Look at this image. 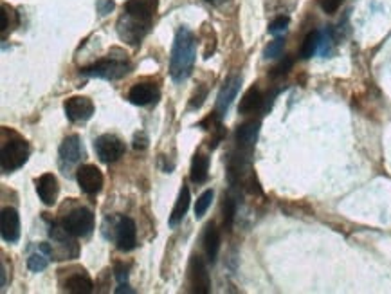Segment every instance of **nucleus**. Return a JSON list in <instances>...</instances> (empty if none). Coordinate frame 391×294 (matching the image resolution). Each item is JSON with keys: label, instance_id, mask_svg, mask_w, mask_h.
Instances as JSON below:
<instances>
[{"label": "nucleus", "instance_id": "obj_7", "mask_svg": "<svg viewBox=\"0 0 391 294\" xmlns=\"http://www.w3.org/2000/svg\"><path fill=\"white\" fill-rule=\"evenodd\" d=\"M190 283H192L193 293L197 294H208L211 290L208 267L200 257H193L192 264H190Z\"/></svg>", "mask_w": 391, "mask_h": 294}, {"label": "nucleus", "instance_id": "obj_12", "mask_svg": "<svg viewBox=\"0 0 391 294\" xmlns=\"http://www.w3.org/2000/svg\"><path fill=\"white\" fill-rule=\"evenodd\" d=\"M157 11V0H128L127 15L134 20L150 27L154 15Z\"/></svg>", "mask_w": 391, "mask_h": 294}, {"label": "nucleus", "instance_id": "obj_16", "mask_svg": "<svg viewBox=\"0 0 391 294\" xmlns=\"http://www.w3.org/2000/svg\"><path fill=\"white\" fill-rule=\"evenodd\" d=\"M240 82H242V80L238 78V76H235V78L228 80V83L222 87L221 94H218V99H216V112H215V114H218L222 118V116L228 112V109H229V105L232 103V99L237 98L238 89H240Z\"/></svg>", "mask_w": 391, "mask_h": 294}, {"label": "nucleus", "instance_id": "obj_11", "mask_svg": "<svg viewBox=\"0 0 391 294\" xmlns=\"http://www.w3.org/2000/svg\"><path fill=\"white\" fill-rule=\"evenodd\" d=\"M148 29H150L148 25H144V24H141V22L134 20V18L128 17V15L121 17V20H119V24H118L119 37H121L123 40L128 42V44H132V45L141 44L143 37L148 33Z\"/></svg>", "mask_w": 391, "mask_h": 294}, {"label": "nucleus", "instance_id": "obj_20", "mask_svg": "<svg viewBox=\"0 0 391 294\" xmlns=\"http://www.w3.org/2000/svg\"><path fill=\"white\" fill-rule=\"evenodd\" d=\"M261 103H263V96H261L260 89H258V87H251V89L242 96L240 112L242 114H253V112H256L258 109H260Z\"/></svg>", "mask_w": 391, "mask_h": 294}, {"label": "nucleus", "instance_id": "obj_15", "mask_svg": "<svg viewBox=\"0 0 391 294\" xmlns=\"http://www.w3.org/2000/svg\"><path fill=\"white\" fill-rule=\"evenodd\" d=\"M128 99L139 106L151 105L159 99V89L154 83H137L128 92Z\"/></svg>", "mask_w": 391, "mask_h": 294}, {"label": "nucleus", "instance_id": "obj_23", "mask_svg": "<svg viewBox=\"0 0 391 294\" xmlns=\"http://www.w3.org/2000/svg\"><path fill=\"white\" fill-rule=\"evenodd\" d=\"M319 44H321V33H319V31H312V33H309L302 44L299 56H302L303 60L312 58L319 51Z\"/></svg>", "mask_w": 391, "mask_h": 294}, {"label": "nucleus", "instance_id": "obj_28", "mask_svg": "<svg viewBox=\"0 0 391 294\" xmlns=\"http://www.w3.org/2000/svg\"><path fill=\"white\" fill-rule=\"evenodd\" d=\"M235 212H237V204H235V200H232V199L225 200V202H224V226L228 229L232 226Z\"/></svg>", "mask_w": 391, "mask_h": 294}, {"label": "nucleus", "instance_id": "obj_18", "mask_svg": "<svg viewBox=\"0 0 391 294\" xmlns=\"http://www.w3.org/2000/svg\"><path fill=\"white\" fill-rule=\"evenodd\" d=\"M204 250L209 262H215L216 257H218V251H221V231L216 229L215 224H209L208 228H206Z\"/></svg>", "mask_w": 391, "mask_h": 294}, {"label": "nucleus", "instance_id": "obj_21", "mask_svg": "<svg viewBox=\"0 0 391 294\" xmlns=\"http://www.w3.org/2000/svg\"><path fill=\"white\" fill-rule=\"evenodd\" d=\"M190 200H192V197H190V190L184 186L179 193V199H177V202H175V208H173V212H171V216H170L171 228H175V226L182 221L184 215H186V212H187V208H190Z\"/></svg>", "mask_w": 391, "mask_h": 294}, {"label": "nucleus", "instance_id": "obj_9", "mask_svg": "<svg viewBox=\"0 0 391 294\" xmlns=\"http://www.w3.org/2000/svg\"><path fill=\"white\" fill-rule=\"evenodd\" d=\"M77 184L87 195H96L103 188V173L99 172L98 166L94 164H85L77 170L76 173Z\"/></svg>", "mask_w": 391, "mask_h": 294}, {"label": "nucleus", "instance_id": "obj_32", "mask_svg": "<svg viewBox=\"0 0 391 294\" xmlns=\"http://www.w3.org/2000/svg\"><path fill=\"white\" fill-rule=\"evenodd\" d=\"M204 98H206V89H202L199 92V94L193 96V102H192V109H199L202 103H204Z\"/></svg>", "mask_w": 391, "mask_h": 294}, {"label": "nucleus", "instance_id": "obj_35", "mask_svg": "<svg viewBox=\"0 0 391 294\" xmlns=\"http://www.w3.org/2000/svg\"><path fill=\"white\" fill-rule=\"evenodd\" d=\"M206 2H216V0H206Z\"/></svg>", "mask_w": 391, "mask_h": 294}, {"label": "nucleus", "instance_id": "obj_25", "mask_svg": "<svg viewBox=\"0 0 391 294\" xmlns=\"http://www.w3.org/2000/svg\"><path fill=\"white\" fill-rule=\"evenodd\" d=\"M289 22H290L289 17L274 18L269 25V33L274 35V37H280V35H283L287 31V27H289Z\"/></svg>", "mask_w": 391, "mask_h": 294}, {"label": "nucleus", "instance_id": "obj_30", "mask_svg": "<svg viewBox=\"0 0 391 294\" xmlns=\"http://www.w3.org/2000/svg\"><path fill=\"white\" fill-rule=\"evenodd\" d=\"M342 2H345V0H321L319 4H321L323 11L330 15V13H335L339 8H341Z\"/></svg>", "mask_w": 391, "mask_h": 294}, {"label": "nucleus", "instance_id": "obj_33", "mask_svg": "<svg viewBox=\"0 0 391 294\" xmlns=\"http://www.w3.org/2000/svg\"><path fill=\"white\" fill-rule=\"evenodd\" d=\"M116 278H118L119 282H125V280H127L128 278V273H127V269H123V267H118V269H116Z\"/></svg>", "mask_w": 391, "mask_h": 294}, {"label": "nucleus", "instance_id": "obj_31", "mask_svg": "<svg viewBox=\"0 0 391 294\" xmlns=\"http://www.w3.org/2000/svg\"><path fill=\"white\" fill-rule=\"evenodd\" d=\"M114 9V2L112 0H98V11L99 15H106Z\"/></svg>", "mask_w": 391, "mask_h": 294}, {"label": "nucleus", "instance_id": "obj_4", "mask_svg": "<svg viewBox=\"0 0 391 294\" xmlns=\"http://www.w3.org/2000/svg\"><path fill=\"white\" fill-rule=\"evenodd\" d=\"M94 150L103 163H114L125 154V143L114 134H103L94 141Z\"/></svg>", "mask_w": 391, "mask_h": 294}, {"label": "nucleus", "instance_id": "obj_19", "mask_svg": "<svg viewBox=\"0 0 391 294\" xmlns=\"http://www.w3.org/2000/svg\"><path fill=\"white\" fill-rule=\"evenodd\" d=\"M94 283L87 274H73L67 278V282L63 283V290L73 294H89L92 293Z\"/></svg>", "mask_w": 391, "mask_h": 294}, {"label": "nucleus", "instance_id": "obj_29", "mask_svg": "<svg viewBox=\"0 0 391 294\" xmlns=\"http://www.w3.org/2000/svg\"><path fill=\"white\" fill-rule=\"evenodd\" d=\"M283 45H285L283 38H276V40H274V42H271L269 47L265 49V58H276V56H280L281 51H283Z\"/></svg>", "mask_w": 391, "mask_h": 294}, {"label": "nucleus", "instance_id": "obj_26", "mask_svg": "<svg viewBox=\"0 0 391 294\" xmlns=\"http://www.w3.org/2000/svg\"><path fill=\"white\" fill-rule=\"evenodd\" d=\"M27 267L31 271H35V273H40V271H44L45 267H47V258L38 253L31 255V257L27 258Z\"/></svg>", "mask_w": 391, "mask_h": 294}, {"label": "nucleus", "instance_id": "obj_2", "mask_svg": "<svg viewBox=\"0 0 391 294\" xmlns=\"http://www.w3.org/2000/svg\"><path fill=\"white\" fill-rule=\"evenodd\" d=\"M130 71V63L123 56L116 58V56H108L105 60L94 63V66L83 67L80 73L83 76H92V78H103V80H118L121 76Z\"/></svg>", "mask_w": 391, "mask_h": 294}, {"label": "nucleus", "instance_id": "obj_14", "mask_svg": "<svg viewBox=\"0 0 391 294\" xmlns=\"http://www.w3.org/2000/svg\"><path fill=\"white\" fill-rule=\"evenodd\" d=\"M82 159V143L77 135H69L63 139V143L60 147V166L63 170L70 168L73 164H76L77 161Z\"/></svg>", "mask_w": 391, "mask_h": 294}, {"label": "nucleus", "instance_id": "obj_17", "mask_svg": "<svg viewBox=\"0 0 391 294\" xmlns=\"http://www.w3.org/2000/svg\"><path fill=\"white\" fill-rule=\"evenodd\" d=\"M260 134V121H247L237 130V143L244 150H251Z\"/></svg>", "mask_w": 391, "mask_h": 294}, {"label": "nucleus", "instance_id": "obj_3", "mask_svg": "<svg viewBox=\"0 0 391 294\" xmlns=\"http://www.w3.org/2000/svg\"><path fill=\"white\" fill-rule=\"evenodd\" d=\"M29 145L24 139H11L2 147V157H0V166L2 172L11 173L25 164L29 159Z\"/></svg>", "mask_w": 391, "mask_h": 294}, {"label": "nucleus", "instance_id": "obj_5", "mask_svg": "<svg viewBox=\"0 0 391 294\" xmlns=\"http://www.w3.org/2000/svg\"><path fill=\"white\" fill-rule=\"evenodd\" d=\"M63 228L69 231L73 237H87L92 233L94 229V215L90 209L77 208L67 215L63 221Z\"/></svg>", "mask_w": 391, "mask_h": 294}, {"label": "nucleus", "instance_id": "obj_24", "mask_svg": "<svg viewBox=\"0 0 391 294\" xmlns=\"http://www.w3.org/2000/svg\"><path fill=\"white\" fill-rule=\"evenodd\" d=\"M213 197H215L213 190H208V192H204L202 195L199 197V200H197V204H195V216H197V219H202V216H204V213L208 212V208L211 206Z\"/></svg>", "mask_w": 391, "mask_h": 294}, {"label": "nucleus", "instance_id": "obj_8", "mask_svg": "<svg viewBox=\"0 0 391 294\" xmlns=\"http://www.w3.org/2000/svg\"><path fill=\"white\" fill-rule=\"evenodd\" d=\"M63 109H66L67 118L73 123L87 121V119L92 118L94 114L92 99L85 98V96H73V98L67 99Z\"/></svg>", "mask_w": 391, "mask_h": 294}, {"label": "nucleus", "instance_id": "obj_1", "mask_svg": "<svg viewBox=\"0 0 391 294\" xmlns=\"http://www.w3.org/2000/svg\"><path fill=\"white\" fill-rule=\"evenodd\" d=\"M197 58V42L190 29L180 27L175 35L170 58V74L173 82L180 83L190 78Z\"/></svg>", "mask_w": 391, "mask_h": 294}, {"label": "nucleus", "instance_id": "obj_13", "mask_svg": "<svg viewBox=\"0 0 391 294\" xmlns=\"http://www.w3.org/2000/svg\"><path fill=\"white\" fill-rule=\"evenodd\" d=\"M37 193L40 197V200L45 206H53L56 204L58 193H60V184L58 179L53 173H44L37 179Z\"/></svg>", "mask_w": 391, "mask_h": 294}, {"label": "nucleus", "instance_id": "obj_34", "mask_svg": "<svg viewBox=\"0 0 391 294\" xmlns=\"http://www.w3.org/2000/svg\"><path fill=\"white\" fill-rule=\"evenodd\" d=\"M116 293H118V294H121V293H130V294H134L135 290H134V289H130V287H128V286H123V283H121V286H119L118 289H116Z\"/></svg>", "mask_w": 391, "mask_h": 294}, {"label": "nucleus", "instance_id": "obj_22", "mask_svg": "<svg viewBox=\"0 0 391 294\" xmlns=\"http://www.w3.org/2000/svg\"><path fill=\"white\" fill-rule=\"evenodd\" d=\"M209 172V157L197 154L192 161V180L195 184H202L208 180Z\"/></svg>", "mask_w": 391, "mask_h": 294}, {"label": "nucleus", "instance_id": "obj_6", "mask_svg": "<svg viewBox=\"0 0 391 294\" xmlns=\"http://www.w3.org/2000/svg\"><path fill=\"white\" fill-rule=\"evenodd\" d=\"M116 245L119 251H132L137 244V228L128 216H119L116 224Z\"/></svg>", "mask_w": 391, "mask_h": 294}, {"label": "nucleus", "instance_id": "obj_10", "mask_svg": "<svg viewBox=\"0 0 391 294\" xmlns=\"http://www.w3.org/2000/svg\"><path fill=\"white\" fill-rule=\"evenodd\" d=\"M0 231L8 244H15L20 238V216L15 208H4L0 215Z\"/></svg>", "mask_w": 391, "mask_h": 294}, {"label": "nucleus", "instance_id": "obj_27", "mask_svg": "<svg viewBox=\"0 0 391 294\" xmlns=\"http://www.w3.org/2000/svg\"><path fill=\"white\" fill-rule=\"evenodd\" d=\"M292 66H294L292 58H283V60H281L280 63L274 67L273 73H271V76H273V78H280V76H285V74L289 73L290 69H292Z\"/></svg>", "mask_w": 391, "mask_h": 294}]
</instances>
